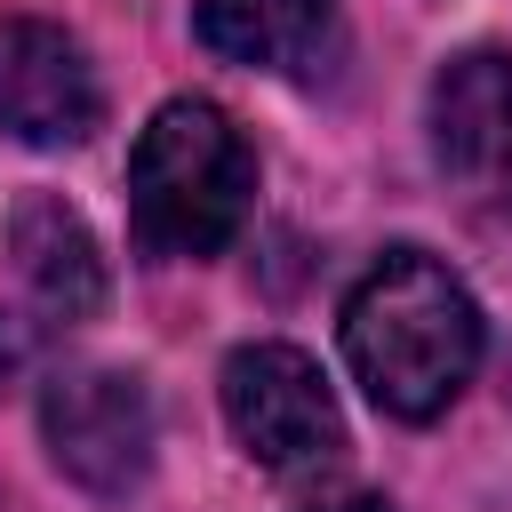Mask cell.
I'll list each match as a JSON object with an SVG mask.
<instances>
[{
	"label": "cell",
	"mask_w": 512,
	"mask_h": 512,
	"mask_svg": "<svg viewBox=\"0 0 512 512\" xmlns=\"http://www.w3.org/2000/svg\"><path fill=\"white\" fill-rule=\"evenodd\" d=\"M344 360L384 416H440L480 368V304L424 248H392L344 296Z\"/></svg>",
	"instance_id": "1"
},
{
	"label": "cell",
	"mask_w": 512,
	"mask_h": 512,
	"mask_svg": "<svg viewBox=\"0 0 512 512\" xmlns=\"http://www.w3.org/2000/svg\"><path fill=\"white\" fill-rule=\"evenodd\" d=\"M248 192H256V152L208 96H176L144 120V136L128 152V216H136L144 248L216 256L240 232Z\"/></svg>",
	"instance_id": "2"
},
{
	"label": "cell",
	"mask_w": 512,
	"mask_h": 512,
	"mask_svg": "<svg viewBox=\"0 0 512 512\" xmlns=\"http://www.w3.org/2000/svg\"><path fill=\"white\" fill-rule=\"evenodd\" d=\"M224 424L264 472H320L344 456V416L296 344H240L224 360Z\"/></svg>",
	"instance_id": "3"
},
{
	"label": "cell",
	"mask_w": 512,
	"mask_h": 512,
	"mask_svg": "<svg viewBox=\"0 0 512 512\" xmlns=\"http://www.w3.org/2000/svg\"><path fill=\"white\" fill-rule=\"evenodd\" d=\"M40 432L80 488L120 496L152 464V392L120 368H64L40 392Z\"/></svg>",
	"instance_id": "4"
},
{
	"label": "cell",
	"mask_w": 512,
	"mask_h": 512,
	"mask_svg": "<svg viewBox=\"0 0 512 512\" xmlns=\"http://www.w3.org/2000/svg\"><path fill=\"white\" fill-rule=\"evenodd\" d=\"M96 120H104V96L80 40L40 16H0V136L32 152H64V144H88Z\"/></svg>",
	"instance_id": "5"
},
{
	"label": "cell",
	"mask_w": 512,
	"mask_h": 512,
	"mask_svg": "<svg viewBox=\"0 0 512 512\" xmlns=\"http://www.w3.org/2000/svg\"><path fill=\"white\" fill-rule=\"evenodd\" d=\"M432 152L448 176H488L512 152V56L464 48L432 80Z\"/></svg>",
	"instance_id": "6"
},
{
	"label": "cell",
	"mask_w": 512,
	"mask_h": 512,
	"mask_svg": "<svg viewBox=\"0 0 512 512\" xmlns=\"http://www.w3.org/2000/svg\"><path fill=\"white\" fill-rule=\"evenodd\" d=\"M8 248H16V272H24V288L40 296L48 320H88V312L104 304V256H96V232H88L56 192L16 200V216H8Z\"/></svg>",
	"instance_id": "7"
},
{
	"label": "cell",
	"mask_w": 512,
	"mask_h": 512,
	"mask_svg": "<svg viewBox=\"0 0 512 512\" xmlns=\"http://www.w3.org/2000/svg\"><path fill=\"white\" fill-rule=\"evenodd\" d=\"M200 40L232 64H304L312 40L328 32V0H200Z\"/></svg>",
	"instance_id": "8"
},
{
	"label": "cell",
	"mask_w": 512,
	"mask_h": 512,
	"mask_svg": "<svg viewBox=\"0 0 512 512\" xmlns=\"http://www.w3.org/2000/svg\"><path fill=\"white\" fill-rule=\"evenodd\" d=\"M24 368H32V328L0 312V392H8V384H16Z\"/></svg>",
	"instance_id": "9"
},
{
	"label": "cell",
	"mask_w": 512,
	"mask_h": 512,
	"mask_svg": "<svg viewBox=\"0 0 512 512\" xmlns=\"http://www.w3.org/2000/svg\"><path fill=\"white\" fill-rule=\"evenodd\" d=\"M328 512H392L384 496H344V504H328Z\"/></svg>",
	"instance_id": "10"
},
{
	"label": "cell",
	"mask_w": 512,
	"mask_h": 512,
	"mask_svg": "<svg viewBox=\"0 0 512 512\" xmlns=\"http://www.w3.org/2000/svg\"><path fill=\"white\" fill-rule=\"evenodd\" d=\"M504 400H512V368H504Z\"/></svg>",
	"instance_id": "11"
}]
</instances>
